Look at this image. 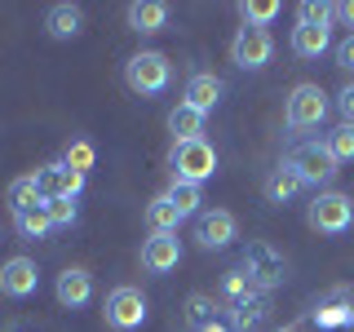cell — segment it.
<instances>
[{"mask_svg": "<svg viewBox=\"0 0 354 332\" xmlns=\"http://www.w3.org/2000/svg\"><path fill=\"white\" fill-rule=\"evenodd\" d=\"M337 107H341V116H346V124H354V84H346L337 93Z\"/></svg>", "mask_w": 354, "mask_h": 332, "instance_id": "1f68e13d", "label": "cell"}, {"mask_svg": "<svg viewBox=\"0 0 354 332\" xmlns=\"http://www.w3.org/2000/svg\"><path fill=\"white\" fill-rule=\"evenodd\" d=\"M279 332H297V328H279Z\"/></svg>", "mask_w": 354, "mask_h": 332, "instance_id": "e575fe53", "label": "cell"}, {"mask_svg": "<svg viewBox=\"0 0 354 332\" xmlns=\"http://www.w3.org/2000/svg\"><path fill=\"white\" fill-rule=\"evenodd\" d=\"M147 226H151V235H177L182 217H177V208L169 204V195H155L147 204Z\"/></svg>", "mask_w": 354, "mask_h": 332, "instance_id": "7402d4cb", "label": "cell"}, {"mask_svg": "<svg viewBox=\"0 0 354 332\" xmlns=\"http://www.w3.org/2000/svg\"><path fill=\"white\" fill-rule=\"evenodd\" d=\"M177 261H182V239L177 235H151L142 243V266L151 275H169L177 270Z\"/></svg>", "mask_w": 354, "mask_h": 332, "instance_id": "7c38bea8", "label": "cell"}, {"mask_svg": "<svg viewBox=\"0 0 354 332\" xmlns=\"http://www.w3.org/2000/svg\"><path fill=\"white\" fill-rule=\"evenodd\" d=\"M36 186H40V195H44V204L49 199H75L84 191V173H75L71 164H40L36 169Z\"/></svg>", "mask_w": 354, "mask_h": 332, "instance_id": "9c48e42d", "label": "cell"}, {"mask_svg": "<svg viewBox=\"0 0 354 332\" xmlns=\"http://www.w3.org/2000/svg\"><path fill=\"white\" fill-rule=\"evenodd\" d=\"M164 195H169V204L177 208V217H182V221H186V217H199V204H204L199 186H191V182H173Z\"/></svg>", "mask_w": 354, "mask_h": 332, "instance_id": "cb8c5ba5", "label": "cell"}, {"mask_svg": "<svg viewBox=\"0 0 354 332\" xmlns=\"http://www.w3.org/2000/svg\"><path fill=\"white\" fill-rule=\"evenodd\" d=\"M217 319V306H213V297H204V293H195L191 302H186V328L199 332L204 324H213Z\"/></svg>", "mask_w": 354, "mask_h": 332, "instance_id": "83f0119b", "label": "cell"}, {"mask_svg": "<svg viewBox=\"0 0 354 332\" xmlns=\"http://www.w3.org/2000/svg\"><path fill=\"white\" fill-rule=\"evenodd\" d=\"M324 147H328V155L337 164H346V160H354V124H337L324 138Z\"/></svg>", "mask_w": 354, "mask_h": 332, "instance_id": "484cf974", "label": "cell"}, {"mask_svg": "<svg viewBox=\"0 0 354 332\" xmlns=\"http://www.w3.org/2000/svg\"><path fill=\"white\" fill-rule=\"evenodd\" d=\"M306 221L319 230V235H346L354 221V199L341 191H319L306 208Z\"/></svg>", "mask_w": 354, "mask_h": 332, "instance_id": "277c9868", "label": "cell"}, {"mask_svg": "<svg viewBox=\"0 0 354 332\" xmlns=\"http://www.w3.org/2000/svg\"><path fill=\"white\" fill-rule=\"evenodd\" d=\"M169 133H173V142H195L199 133H204V111L177 102V107L169 111Z\"/></svg>", "mask_w": 354, "mask_h": 332, "instance_id": "d6986e66", "label": "cell"}, {"mask_svg": "<svg viewBox=\"0 0 354 332\" xmlns=\"http://www.w3.org/2000/svg\"><path fill=\"white\" fill-rule=\"evenodd\" d=\"M235 213H226V208H213V213H199L195 217V243L199 248H226L230 239H235Z\"/></svg>", "mask_w": 354, "mask_h": 332, "instance_id": "8fae6325", "label": "cell"}, {"mask_svg": "<svg viewBox=\"0 0 354 332\" xmlns=\"http://www.w3.org/2000/svg\"><path fill=\"white\" fill-rule=\"evenodd\" d=\"M169 80H173V62L164 58L160 49H142V53H133V58L124 62V84L133 89V93H142V98L164 93Z\"/></svg>", "mask_w": 354, "mask_h": 332, "instance_id": "3957f363", "label": "cell"}, {"mask_svg": "<svg viewBox=\"0 0 354 332\" xmlns=\"http://www.w3.org/2000/svg\"><path fill=\"white\" fill-rule=\"evenodd\" d=\"M169 164H173V182L204 186L208 177L217 173V151H213V142H204V138H195V142H173Z\"/></svg>", "mask_w": 354, "mask_h": 332, "instance_id": "7a4b0ae2", "label": "cell"}, {"mask_svg": "<svg viewBox=\"0 0 354 332\" xmlns=\"http://www.w3.org/2000/svg\"><path fill=\"white\" fill-rule=\"evenodd\" d=\"M221 89H226V84H221L213 71H195L191 80H186V107H195V111L208 116V111L221 102Z\"/></svg>", "mask_w": 354, "mask_h": 332, "instance_id": "2e32d148", "label": "cell"}, {"mask_svg": "<svg viewBox=\"0 0 354 332\" xmlns=\"http://www.w3.org/2000/svg\"><path fill=\"white\" fill-rule=\"evenodd\" d=\"M199 332H230V328H226V324H217V319H213V324H204Z\"/></svg>", "mask_w": 354, "mask_h": 332, "instance_id": "836d02e7", "label": "cell"}, {"mask_svg": "<svg viewBox=\"0 0 354 332\" xmlns=\"http://www.w3.org/2000/svg\"><path fill=\"white\" fill-rule=\"evenodd\" d=\"M332 49V27H292V53L297 58H319Z\"/></svg>", "mask_w": 354, "mask_h": 332, "instance_id": "ac0fdd59", "label": "cell"}, {"mask_svg": "<svg viewBox=\"0 0 354 332\" xmlns=\"http://www.w3.org/2000/svg\"><path fill=\"white\" fill-rule=\"evenodd\" d=\"M102 315H106V324L115 328V332H133V328H142V324H147L151 306H147V297H142V288L120 284V288H111V293H106Z\"/></svg>", "mask_w": 354, "mask_h": 332, "instance_id": "52a82bcc", "label": "cell"}, {"mask_svg": "<svg viewBox=\"0 0 354 332\" xmlns=\"http://www.w3.org/2000/svg\"><path fill=\"white\" fill-rule=\"evenodd\" d=\"M274 58V36L266 27H243L235 31V40H230V62L243 66V71H261L266 62Z\"/></svg>", "mask_w": 354, "mask_h": 332, "instance_id": "ba28073f", "label": "cell"}, {"mask_svg": "<svg viewBox=\"0 0 354 332\" xmlns=\"http://www.w3.org/2000/svg\"><path fill=\"white\" fill-rule=\"evenodd\" d=\"M332 18H337V5H328V0H306V5H297V22H301V27H332Z\"/></svg>", "mask_w": 354, "mask_h": 332, "instance_id": "d4e9b609", "label": "cell"}, {"mask_svg": "<svg viewBox=\"0 0 354 332\" xmlns=\"http://www.w3.org/2000/svg\"><path fill=\"white\" fill-rule=\"evenodd\" d=\"M283 164H288L297 177H301V186H328L332 177L341 173V164L328 155L324 142H301V147H292Z\"/></svg>", "mask_w": 354, "mask_h": 332, "instance_id": "5b68a950", "label": "cell"}, {"mask_svg": "<svg viewBox=\"0 0 354 332\" xmlns=\"http://www.w3.org/2000/svg\"><path fill=\"white\" fill-rule=\"evenodd\" d=\"M337 66H341V71H354V31L337 44Z\"/></svg>", "mask_w": 354, "mask_h": 332, "instance_id": "4dcf8cb0", "label": "cell"}, {"mask_svg": "<svg viewBox=\"0 0 354 332\" xmlns=\"http://www.w3.org/2000/svg\"><path fill=\"white\" fill-rule=\"evenodd\" d=\"M129 27L138 31V36L164 31L169 27V5H160V0H138V5H129Z\"/></svg>", "mask_w": 354, "mask_h": 332, "instance_id": "e0dca14e", "label": "cell"}, {"mask_svg": "<svg viewBox=\"0 0 354 332\" xmlns=\"http://www.w3.org/2000/svg\"><path fill=\"white\" fill-rule=\"evenodd\" d=\"M266 315H270V297L257 293V288H252L248 297H239V302H230V328H235V332L257 328Z\"/></svg>", "mask_w": 354, "mask_h": 332, "instance_id": "9a60e30c", "label": "cell"}, {"mask_svg": "<svg viewBox=\"0 0 354 332\" xmlns=\"http://www.w3.org/2000/svg\"><path fill=\"white\" fill-rule=\"evenodd\" d=\"M14 230H18V239H44L53 230V221H49V208H27V213H14Z\"/></svg>", "mask_w": 354, "mask_h": 332, "instance_id": "603a6c76", "label": "cell"}, {"mask_svg": "<svg viewBox=\"0 0 354 332\" xmlns=\"http://www.w3.org/2000/svg\"><path fill=\"white\" fill-rule=\"evenodd\" d=\"M239 14H243V22H248V27H261V22H274V18H279L283 5H279V0H243Z\"/></svg>", "mask_w": 354, "mask_h": 332, "instance_id": "4316f807", "label": "cell"}, {"mask_svg": "<svg viewBox=\"0 0 354 332\" xmlns=\"http://www.w3.org/2000/svg\"><path fill=\"white\" fill-rule=\"evenodd\" d=\"M49 221L53 226H75V199H49Z\"/></svg>", "mask_w": 354, "mask_h": 332, "instance_id": "f546056e", "label": "cell"}, {"mask_svg": "<svg viewBox=\"0 0 354 332\" xmlns=\"http://www.w3.org/2000/svg\"><path fill=\"white\" fill-rule=\"evenodd\" d=\"M40 288V270L31 257H9L5 266H0V297H14V302H22V297H31Z\"/></svg>", "mask_w": 354, "mask_h": 332, "instance_id": "30bf717a", "label": "cell"}, {"mask_svg": "<svg viewBox=\"0 0 354 332\" xmlns=\"http://www.w3.org/2000/svg\"><path fill=\"white\" fill-rule=\"evenodd\" d=\"M44 31H49L53 40H75V36L84 31V14H80V5H71V0L53 5L49 14H44Z\"/></svg>", "mask_w": 354, "mask_h": 332, "instance_id": "5bb4252c", "label": "cell"}, {"mask_svg": "<svg viewBox=\"0 0 354 332\" xmlns=\"http://www.w3.org/2000/svg\"><path fill=\"white\" fill-rule=\"evenodd\" d=\"M337 18H341V22H350V27H354V0H346V5H337Z\"/></svg>", "mask_w": 354, "mask_h": 332, "instance_id": "d6a6232c", "label": "cell"}, {"mask_svg": "<svg viewBox=\"0 0 354 332\" xmlns=\"http://www.w3.org/2000/svg\"><path fill=\"white\" fill-rule=\"evenodd\" d=\"M283 120L292 133H310L328 120V93L319 84H297L288 93V107H283Z\"/></svg>", "mask_w": 354, "mask_h": 332, "instance_id": "8992f818", "label": "cell"}, {"mask_svg": "<svg viewBox=\"0 0 354 332\" xmlns=\"http://www.w3.org/2000/svg\"><path fill=\"white\" fill-rule=\"evenodd\" d=\"M239 270L248 275V284L257 288V293H274V288L288 279V257L274 248V243L252 239L248 248H243V257H239Z\"/></svg>", "mask_w": 354, "mask_h": 332, "instance_id": "6da1fadb", "label": "cell"}, {"mask_svg": "<svg viewBox=\"0 0 354 332\" xmlns=\"http://www.w3.org/2000/svg\"><path fill=\"white\" fill-rule=\"evenodd\" d=\"M53 293H58V302L66 310H80V306H88V297H93V275H88L84 266H66L58 275V284H53Z\"/></svg>", "mask_w": 354, "mask_h": 332, "instance_id": "4fadbf2b", "label": "cell"}, {"mask_svg": "<svg viewBox=\"0 0 354 332\" xmlns=\"http://www.w3.org/2000/svg\"><path fill=\"white\" fill-rule=\"evenodd\" d=\"M5 199H9V208H14V213L40 208V204H44V195H40V186H36V173L14 177V182H9V191H5Z\"/></svg>", "mask_w": 354, "mask_h": 332, "instance_id": "44dd1931", "label": "cell"}, {"mask_svg": "<svg viewBox=\"0 0 354 332\" xmlns=\"http://www.w3.org/2000/svg\"><path fill=\"white\" fill-rule=\"evenodd\" d=\"M297 191H301V177H297L288 164H279V169H270V177H266V199L270 204H292L297 199Z\"/></svg>", "mask_w": 354, "mask_h": 332, "instance_id": "ffe728a7", "label": "cell"}, {"mask_svg": "<svg viewBox=\"0 0 354 332\" xmlns=\"http://www.w3.org/2000/svg\"><path fill=\"white\" fill-rule=\"evenodd\" d=\"M62 164H71L75 173H88L93 169V147H88V142H71L66 155H62Z\"/></svg>", "mask_w": 354, "mask_h": 332, "instance_id": "f1b7e54d", "label": "cell"}]
</instances>
